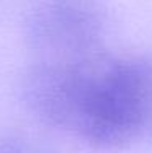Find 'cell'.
Wrapping results in <instances>:
<instances>
[{
    "mask_svg": "<svg viewBox=\"0 0 152 153\" xmlns=\"http://www.w3.org/2000/svg\"><path fill=\"white\" fill-rule=\"evenodd\" d=\"M23 98L38 119L98 150L146 142L137 54L98 49L75 60H38L23 78Z\"/></svg>",
    "mask_w": 152,
    "mask_h": 153,
    "instance_id": "6da1fadb",
    "label": "cell"
},
{
    "mask_svg": "<svg viewBox=\"0 0 152 153\" xmlns=\"http://www.w3.org/2000/svg\"><path fill=\"white\" fill-rule=\"evenodd\" d=\"M142 83L144 117H146V142H152V54H137Z\"/></svg>",
    "mask_w": 152,
    "mask_h": 153,
    "instance_id": "3957f363",
    "label": "cell"
},
{
    "mask_svg": "<svg viewBox=\"0 0 152 153\" xmlns=\"http://www.w3.org/2000/svg\"><path fill=\"white\" fill-rule=\"evenodd\" d=\"M105 25L98 0H44L28 18L26 41L39 60H75L101 49Z\"/></svg>",
    "mask_w": 152,
    "mask_h": 153,
    "instance_id": "7a4b0ae2",
    "label": "cell"
}]
</instances>
